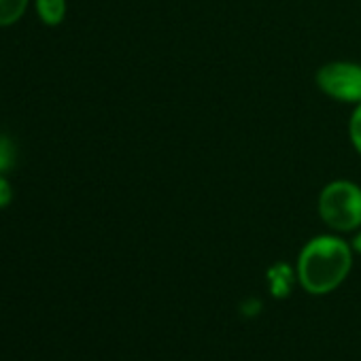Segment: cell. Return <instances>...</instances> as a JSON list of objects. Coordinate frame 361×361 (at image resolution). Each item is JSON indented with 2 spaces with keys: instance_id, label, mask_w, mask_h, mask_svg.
Masks as SVG:
<instances>
[{
  "instance_id": "1",
  "label": "cell",
  "mask_w": 361,
  "mask_h": 361,
  "mask_svg": "<svg viewBox=\"0 0 361 361\" xmlns=\"http://www.w3.org/2000/svg\"><path fill=\"white\" fill-rule=\"evenodd\" d=\"M353 266L350 247L338 236L308 240L298 257V279L308 293L323 295L338 289Z\"/></svg>"
},
{
  "instance_id": "2",
  "label": "cell",
  "mask_w": 361,
  "mask_h": 361,
  "mask_svg": "<svg viewBox=\"0 0 361 361\" xmlns=\"http://www.w3.org/2000/svg\"><path fill=\"white\" fill-rule=\"evenodd\" d=\"M319 215L336 232H353L361 226V188L353 180H331L319 194Z\"/></svg>"
},
{
  "instance_id": "3",
  "label": "cell",
  "mask_w": 361,
  "mask_h": 361,
  "mask_svg": "<svg viewBox=\"0 0 361 361\" xmlns=\"http://www.w3.org/2000/svg\"><path fill=\"white\" fill-rule=\"evenodd\" d=\"M319 90L338 102H361V64L329 62L317 71Z\"/></svg>"
},
{
  "instance_id": "4",
  "label": "cell",
  "mask_w": 361,
  "mask_h": 361,
  "mask_svg": "<svg viewBox=\"0 0 361 361\" xmlns=\"http://www.w3.org/2000/svg\"><path fill=\"white\" fill-rule=\"evenodd\" d=\"M37 9L45 24L58 26L66 13V0H37Z\"/></svg>"
},
{
  "instance_id": "5",
  "label": "cell",
  "mask_w": 361,
  "mask_h": 361,
  "mask_svg": "<svg viewBox=\"0 0 361 361\" xmlns=\"http://www.w3.org/2000/svg\"><path fill=\"white\" fill-rule=\"evenodd\" d=\"M28 7V0H0V26L16 24Z\"/></svg>"
},
{
  "instance_id": "6",
  "label": "cell",
  "mask_w": 361,
  "mask_h": 361,
  "mask_svg": "<svg viewBox=\"0 0 361 361\" xmlns=\"http://www.w3.org/2000/svg\"><path fill=\"white\" fill-rule=\"evenodd\" d=\"M16 145L11 138L0 136V172H7L16 164Z\"/></svg>"
},
{
  "instance_id": "7",
  "label": "cell",
  "mask_w": 361,
  "mask_h": 361,
  "mask_svg": "<svg viewBox=\"0 0 361 361\" xmlns=\"http://www.w3.org/2000/svg\"><path fill=\"white\" fill-rule=\"evenodd\" d=\"M348 136H350V142L353 147L359 151L361 155V102L355 106L353 115H350V121H348Z\"/></svg>"
},
{
  "instance_id": "8",
  "label": "cell",
  "mask_w": 361,
  "mask_h": 361,
  "mask_svg": "<svg viewBox=\"0 0 361 361\" xmlns=\"http://www.w3.org/2000/svg\"><path fill=\"white\" fill-rule=\"evenodd\" d=\"M13 198V192H11V185H9V180L3 176V172H0V209L7 207Z\"/></svg>"
},
{
  "instance_id": "9",
  "label": "cell",
  "mask_w": 361,
  "mask_h": 361,
  "mask_svg": "<svg viewBox=\"0 0 361 361\" xmlns=\"http://www.w3.org/2000/svg\"><path fill=\"white\" fill-rule=\"evenodd\" d=\"M353 249H355V251H357V253L361 255V232H359V234L355 236V240H353Z\"/></svg>"
}]
</instances>
